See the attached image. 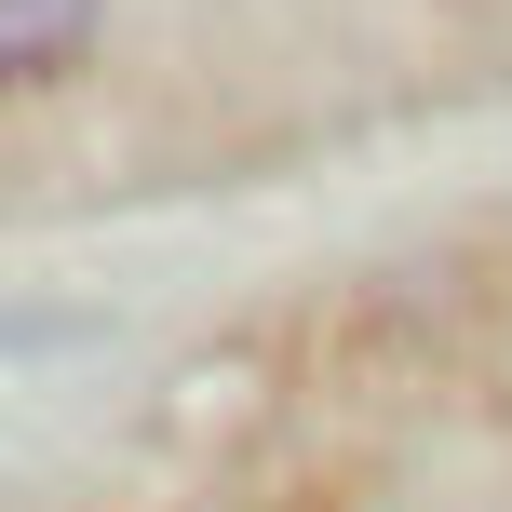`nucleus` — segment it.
Listing matches in <instances>:
<instances>
[{
	"instance_id": "1",
	"label": "nucleus",
	"mask_w": 512,
	"mask_h": 512,
	"mask_svg": "<svg viewBox=\"0 0 512 512\" xmlns=\"http://www.w3.org/2000/svg\"><path fill=\"white\" fill-rule=\"evenodd\" d=\"M81 27H95V0H0V54H14V81H54L81 54Z\"/></svg>"
}]
</instances>
